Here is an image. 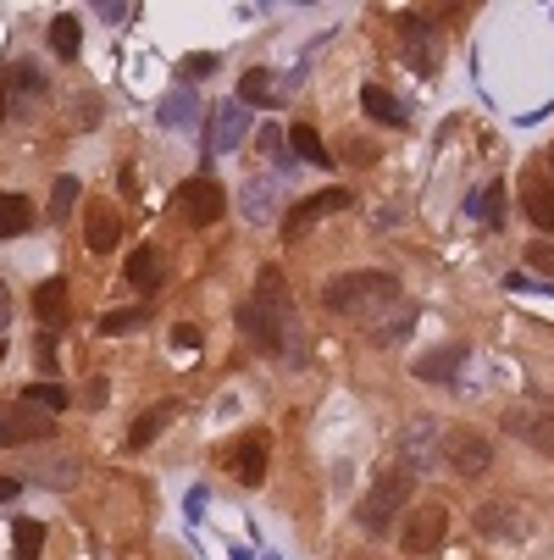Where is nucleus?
Wrapping results in <instances>:
<instances>
[{
  "instance_id": "1",
  "label": "nucleus",
  "mask_w": 554,
  "mask_h": 560,
  "mask_svg": "<svg viewBox=\"0 0 554 560\" xmlns=\"http://www.w3.org/2000/svg\"><path fill=\"white\" fill-rule=\"evenodd\" d=\"M239 328H245V339H250L261 355H283V350H288V339H294V300H288L278 267H261L256 294L239 305Z\"/></svg>"
},
{
  "instance_id": "2",
  "label": "nucleus",
  "mask_w": 554,
  "mask_h": 560,
  "mask_svg": "<svg viewBox=\"0 0 554 560\" xmlns=\"http://www.w3.org/2000/svg\"><path fill=\"white\" fill-rule=\"evenodd\" d=\"M405 294L393 283V272H344V278H328L322 289V305L333 316H350V323H366V334L382 323V311H393Z\"/></svg>"
},
{
  "instance_id": "3",
  "label": "nucleus",
  "mask_w": 554,
  "mask_h": 560,
  "mask_svg": "<svg viewBox=\"0 0 554 560\" xmlns=\"http://www.w3.org/2000/svg\"><path fill=\"white\" fill-rule=\"evenodd\" d=\"M411 494H416V477L405 471V466H388L377 483L366 489V500H361V511H355V522L366 527V533H388L393 527V516H400L405 505H411Z\"/></svg>"
},
{
  "instance_id": "4",
  "label": "nucleus",
  "mask_w": 554,
  "mask_h": 560,
  "mask_svg": "<svg viewBox=\"0 0 554 560\" xmlns=\"http://www.w3.org/2000/svg\"><path fill=\"white\" fill-rule=\"evenodd\" d=\"M499 422H505L510 439H521V444H532L538 455L554 460V399H521V406H510Z\"/></svg>"
},
{
  "instance_id": "5",
  "label": "nucleus",
  "mask_w": 554,
  "mask_h": 560,
  "mask_svg": "<svg viewBox=\"0 0 554 560\" xmlns=\"http://www.w3.org/2000/svg\"><path fill=\"white\" fill-rule=\"evenodd\" d=\"M267 455H272V439H267V433H245V439H233V444L222 450V466L233 471V483L256 489L261 477H267Z\"/></svg>"
},
{
  "instance_id": "6",
  "label": "nucleus",
  "mask_w": 554,
  "mask_h": 560,
  "mask_svg": "<svg viewBox=\"0 0 554 560\" xmlns=\"http://www.w3.org/2000/svg\"><path fill=\"white\" fill-rule=\"evenodd\" d=\"M444 460H449L455 477H483L488 460H494V444L471 428H455V433H444Z\"/></svg>"
},
{
  "instance_id": "7",
  "label": "nucleus",
  "mask_w": 554,
  "mask_h": 560,
  "mask_svg": "<svg viewBox=\"0 0 554 560\" xmlns=\"http://www.w3.org/2000/svg\"><path fill=\"white\" fill-rule=\"evenodd\" d=\"M45 439H56V417L50 411L23 406V399L0 411V444H45Z\"/></svg>"
},
{
  "instance_id": "8",
  "label": "nucleus",
  "mask_w": 554,
  "mask_h": 560,
  "mask_svg": "<svg viewBox=\"0 0 554 560\" xmlns=\"http://www.w3.org/2000/svg\"><path fill=\"white\" fill-rule=\"evenodd\" d=\"M222 206H227V200H222V184H216L211 173H195V178L178 189V211H184L189 228H211V222L222 217Z\"/></svg>"
},
{
  "instance_id": "9",
  "label": "nucleus",
  "mask_w": 554,
  "mask_h": 560,
  "mask_svg": "<svg viewBox=\"0 0 554 560\" xmlns=\"http://www.w3.org/2000/svg\"><path fill=\"white\" fill-rule=\"evenodd\" d=\"M245 128H250V106L245 101H222L211 106V122H205V150L211 155H227L245 144Z\"/></svg>"
},
{
  "instance_id": "10",
  "label": "nucleus",
  "mask_w": 554,
  "mask_h": 560,
  "mask_svg": "<svg viewBox=\"0 0 554 560\" xmlns=\"http://www.w3.org/2000/svg\"><path fill=\"white\" fill-rule=\"evenodd\" d=\"M400 45H405V67L416 78L438 72V28H433V18H405L400 23Z\"/></svg>"
},
{
  "instance_id": "11",
  "label": "nucleus",
  "mask_w": 554,
  "mask_h": 560,
  "mask_svg": "<svg viewBox=\"0 0 554 560\" xmlns=\"http://www.w3.org/2000/svg\"><path fill=\"white\" fill-rule=\"evenodd\" d=\"M438 450H444V439H438L433 417H416V422H405V428H400V466H405L411 477H416V471H427L433 460H444Z\"/></svg>"
},
{
  "instance_id": "12",
  "label": "nucleus",
  "mask_w": 554,
  "mask_h": 560,
  "mask_svg": "<svg viewBox=\"0 0 554 560\" xmlns=\"http://www.w3.org/2000/svg\"><path fill=\"white\" fill-rule=\"evenodd\" d=\"M478 533L483 538H505V544H527L532 538V516L521 505H510V500H488V505H478Z\"/></svg>"
},
{
  "instance_id": "13",
  "label": "nucleus",
  "mask_w": 554,
  "mask_h": 560,
  "mask_svg": "<svg viewBox=\"0 0 554 560\" xmlns=\"http://www.w3.org/2000/svg\"><path fill=\"white\" fill-rule=\"evenodd\" d=\"M444 527H449V511L438 500H422L411 516H405V533H400V549L422 555V549H438L444 544Z\"/></svg>"
},
{
  "instance_id": "14",
  "label": "nucleus",
  "mask_w": 554,
  "mask_h": 560,
  "mask_svg": "<svg viewBox=\"0 0 554 560\" xmlns=\"http://www.w3.org/2000/svg\"><path fill=\"white\" fill-rule=\"evenodd\" d=\"M184 406L178 399H155V406H144L139 417H133V428H128V450H144V444H155L167 428H173V417H178Z\"/></svg>"
},
{
  "instance_id": "15",
  "label": "nucleus",
  "mask_w": 554,
  "mask_h": 560,
  "mask_svg": "<svg viewBox=\"0 0 554 560\" xmlns=\"http://www.w3.org/2000/svg\"><path fill=\"white\" fill-rule=\"evenodd\" d=\"M350 200H355L350 189H322V195H310V200H299V206L288 211V222H283V228H288V238H299V233H305L310 222H322L328 211H344Z\"/></svg>"
},
{
  "instance_id": "16",
  "label": "nucleus",
  "mask_w": 554,
  "mask_h": 560,
  "mask_svg": "<svg viewBox=\"0 0 554 560\" xmlns=\"http://www.w3.org/2000/svg\"><path fill=\"white\" fill-rule=\"evenodd\" d=\"M283 95H288V78H278L272 67H250L239 78V101L245 106H283Z\"/></svg>"
},
{
  "instance_id": "17",
  "label": "nucleus",
  "mask_w": 554,
  "mask_h": 560,
  "mask_svg": "<svg viewBox=\"0 0 554 560\" xmlns=\"http://www.w3.org/2000/svg\"><path fill=\"white\" fill-rule=\"evenodd\" d=\"M117 238H122V217L111 211V200H95L90 217H84V245H90L95 256H106Z\"/></svg>"
},
{
  "instance_id": "18",
  "label": "nucleus",
  "mask_w": 554,
  "mask_h": 560,
  "mask_svg": "<svg viewBox=\"0 0 554 560\" xmlns=\"http://www.w3.org/2000/svg\"><path fill=\"white\" fill-rule=\"evenodd\" d=\"M416 323H422V311H416L411 300H400V305H393V311L382 316V323H377V328H372L366 339H372V345H405Z\"/></svg>"
},
{
  "instance_id": "19",
  "label": "nucleus",
  "mask_w": 554,
  "mask_h": 560,
  "mask_svg": "<svg viewBox=\"0 0 554 560\" xmlns=\"http://www.w3.org/2000/svg\"><path fill=\"white\" fill-rule=\"evenodd\" d=\"M34 316L45 323V334H56L67 323V278H50L34 289Z\"/></svg>"
},
{
  "instance_id": "20",
  "label": "nucleus",
  "mask_w": 554,
  "mask_h": 560,
  "mask_svg": "<svg viewBox=\"0 0 554 560\" xmlns=\"http://www.w3.org/2000/svg\"><path fill=\"white\" fill-rule=\"evenodd\" d=\"M460 366H465V345H438V350H427V355L416 361V377H422V383H449Z\"/></svg>"
},
{
  "instance_id": "21",
  "label": "nucleus",
  "mask_w": 554,
  "mask_h": 560,
  "mask_svg": "<svg viewBox=\"0 0 554 560\" xmlns=\"http://www.w3.org/2000/svg\"><path fill=\"white\" fill-rule=\"evenodd\" d=\"M521 206H527L532 228L554 233V184H549V178H527V184H521Z\"/></svg>"
},
{
  "instance_id": "22",
  "label": "nucleus",
  "mask_w": 554,
  "mask_h": 560,
  "mask_svg": "<svg viewBox=\"0 0 554 560\" xmlns=\"http://www.w3.org/2000/svg\"><path fill=\"white\" fill-rule=\"evenodd\" d=\"M34 228V206L17 189H0V238H23Z\"/></svg>"
},
{
  "instance_id": "23",
  "label": "nucleus",
  "mask_w": 554,
  "mask_h": 560,
  "mask_svg": "<svg viewBox=\"0 0 554 560\" xmlns=\"http://www.w3.org/2000/svg\"><path fill=\"white\" fill-rule=\"evenodd\" d=\"M361 106H366V117H372V122H388V128H405V122H411V112H405L400 101H393L382 84H366V90H361Z\"/></svg>"
},
{
  "instance_id": "24",
  "label": "nucleus",
  "mask_w": 554,
  "mask_h": 560,
  "mask_svg": "<svg viewBox=\"0 0 554 560\" xmlns=\"http://www.w3.org/2000/svg\"><path fill=\"white\" fill-rule=\"evenodd\" d=\"M122 278H128L139 294H162V278H167V272H162V261H155V250H133L128 267H122Z\"/></svg>"
},
{
  "instance_id": "25",
  "label": "nucleus",
  "mask_w": 554,
  "mask_h": 560,
  "mask_svg": "<svg viewBox=\"0 0 554 560\" xmlns=\"http://www.w3.org/2000/svg\"><path fill=\"white\" fill-rule=\"evenodd\" d=\"M288 144L299 150V162H305V167H333V150L322 144V133H316V128L294 122V128H288Z\"/></svg>"
},
{
  "instance_id": "26",
  "label": "nucleus",
  "mask_w": 554,
  "mask_h": 560,
  "mask_svg": "<svg viewBox=\"0 0 554 560\" xmlns=\"http://www.w3.org/2000/svg\"><path fill=\"white\" fill-rule=\"evenodd\" d=\"M155 117H162L167 128H200V101H195L189 90H173V95L162 101V112H155Z\"/></svg>"
},
{
  "instance_id": "27",
  "label": "nucleus",
  "mask_w": 554,
  "mask_h": 560,
  "mask_svg": "<svg viewBox=\"0 0 554 560\" xmlns=\"http://www.w3.org/2000/svg\"><path fill=\"white\" fill-rule=\"evenodd\" d=\"M17 399H23V406H39V411H50V417L72 406V394H67L61 383H28V388H23Z\"/></svg>"
},
{
  "instance_id": "28",
  "label": "nucleus",
  "mask_w": 554,
  "mask_h": 560,
  "mask_svg": "<svg viewBox=\"0 0 554 560\" xmlns=\"http://www.w3.org/2000/svg\"><path fill=\"white\" fill-rule=\"evenodd\" d=\"M78 45H84V28H78V18H72V12L50 18V50L72 61V56H78Z\"/></svg>"
},
{
  "instance_id": "29",
  "label": "nucleus",
  "mask_w": 554,
  "mask_h": 560,
  "mask_svg": "<svg viewBox=\"0 0 554 560\" xmlns=\"http://www.w3.org/2000/svg\"><path fill=\"white\" fill-rule=\"evenodd\" d=\"M12 90H17V106H34V101H45V72H39L34 61L12 67Z\"/></svg>"
},
{
  "instance_id": "30",
  "label": "nucleus",
  "mask_w": 554,
  "mask_h": 560,
  "mask_svg": "<svg viewBox=\"0 0 554 560\" xmlns=\"http://www.w3.org/2000/svg\"><path fill=\"white\" fill-rule=\"evenodd\" d=\"M39 544H45V527L23 516V522L12 527V549H17V560H39Z\"/></svg>"
},
{
  "instance_id": "31",
  "label": "nucleus",
  "mask_w": 554,
  "mask_h": 560,
  "mask_svg": "<svg viewBox=\"0 0 554 560\" xmlns=\"http://www.w3.org/2000/svg\"><path fill=\"white\" fill-rule=\"evenodd\" d=\"M34 477H39V483H50V489H72V483H78V460H72V455H56V460L39 466Z\"/></svg>"
},
{
  "instance_id": "32",
  "label": "nucleus",
  "mask_w": 554,
  "mask_h": 560,
  "mask_svg": "<svg viewBox=\"0 0 554 560\" xmlns=\"http://www.w3.org/2000/svg\"><path fill=\"white\" fill-rule=\"evenodd\" d=\"M78 195H84V189H78V178H67V173H61V178L50 184V217H56V222H67V211L78 206Z\"/></svg>"
},
{
  "instance_id": "33",
  "label": "nucleus",
  "mask_w": 554,
  "mask_h": 560,
  "mask_svg": "<svg viewBox=\"0 0 554 560\" xmlns=\"http://www.w3.org/2000/svg\"><path fill=\"white\" fill-rule=\"evenodd\" d=\"M133 328H150V311H106L101 316V334H133Z\"/></svg>"
},
{
  "instance_id": "34",
  "label": "nucleus",
  "mask_w": 554,
  "mask_h": 560,
  "mask_svg": "<svg viewBox=\"0 0 554 560\" xmlns=\"http://www.w3.org/2000/svg\"><path fill=\"white\" fill-rule=\"evenodd\" d=\"M245 195H250V200H245V217H250V222H267V217H272V178H256Z\"/></svg>"
},
{
  "instance_id": "35",
  "label": "nucleus",
  "mask_w": 554,
  "mask_h": 560,
  "mask_svg": "<svg viewBox=\"0 0 554 560\" xmlns=\"http://www.w3.org/2000/svg\"><path fill=\"white\" fill-rule=\"evenodd\" d=\"M527 267L554 278V245H527Z\"/></svg>"
},
{
  "instance_id": "36",
  "label": "nucleus",
  "mask_w": 554,
  "mask_h": 560,
  "mask_svg": "<svg viewBox=\"0 0 554 560\" xmlns=\"http://www.w3.org/2000/svg\"><path fill=\"white\" fill-rule=\"evenodd\" d=\"M211 72H216V56L211 50H200V56L184 61V78H211Z\"/></svg>"
},
{
  "instance_id": "37",
  "label": "nucleus",
  "mask_w": 554,
  "mask_h": 560,
  "mask_svg": "<svg viewBox=\"0 0 554 560\" xmlns=\"http://www.w3.org/2000/svg\"><path fill=\"white\" fill-rule=\"evenodd\" d=\"M95 12H101V18H106V23H117V28H122V23H133V18H139V7H128V0H122V7H106V0H101V7H95Z\"/></svg>"
},
{
  "instance_id": "38",
  "label": "nucleus",
  "mask_w": 554,
  "mask_h": 560,
  "mask_svg": "<svg viewBox=\"0 0 554 560\" xmlns=\"http://www.w3.org/2000/svg\"><path fill=\"white\" fill-rule=\"evenodd\" d=\"M256 144H261L267 155H283V128H278V122H267V128L256 133Z\"/></svg>"
},
{
  "instance_id": "39",
  "label": "nucleus",
  "mask_w": 554,
  "mask_h": 560,
  "mask_svg": "<svg viewBox=\"0 0 554 560\" xmlns=\"http://www.w3.org/2000/svg\"><path fill=\"white\" fill-rule=\"evenodd\" d=\"M173 339H178V350H195V345H200V328H195V323H178Z\"/></svg>"
},
{
  "instance_id": "40",
  "label": "nucleus",
  "mask_w": 554,
  "mask_h": 560,
  "mask_svg": "<svg viewBox=\"0 0 554 560\" xmlns=\"http://www.w3.org/2000/svg\"><path fill=\"white\" fill-rule=\"evenodd\" d=\"M39 366L56 372V334H39Z\"/></svg>"
},
{
  "instance_id": "41",
  "label": "nucleus",
  "mask_w": 554,
  "mask_h": 560,
  "mask_svg": "<svg viewBox=\"0 0 554 560\" xmlns=\"http://www.w3.org/2000/svg\"><path fill=\"white\" fill-rule=\"evenodd\" d=\"M344 150H350V162H355V167H372V144H366V139H350Z\"/></svg>"
},
{
  "instance_id": "42",
  "label": "nucleus",
  "mask_w": 554,
  "mask_h": 560,
  "mask_svg": "<svg viewBox=\"0 0 554 560\" xmlns=\"http://www.w3.org/2000/svg\"><path fill=\"white\" fill-rule=\"evenodd\" d=\"M7 112H12V72L0 67V122H7Z\"/></svg>"
},
{
  "instance_id": "43",
  "label": "nucleus",
  "mask_w": 554,
  "mask_h": 560,
  "mask_svg": "<svg viewBox=\"0 0 554 560\" xmlns=\"http://www.w3.org/2000/svg\"><path fill=\"white\" fill-rule=\"evenodd\" d=\"M205 505H211V494L205 489H189V516H205Z\"/></svg>"
},
{
  "instance_id": "44",
  "label": "nucleus",
  "mask_w": 554,
  "mask_h": 560,
  "mask_svg": "<svg viewBox=\"0 0 554 560\" xmlns=\"http://www.w3.org/2000/svg\"><path fill=\"white\" fill-rule=\"evenodd\" d=\"M23 494V483H17V477H0V500H17Z\"/></svg>"
},
{
  "instance_id": "45",
  "label": "nucleus",
  "mask_w": 554,
  "mask_h": 560,
  "mask_svg": "<svg viewBox=\"0 0 554 560\" xmlns=\"http://www.w3.org/2000/svg\"><path fill=\"white\" fill-rule=\"evenodd\" d=\"M12 323V294H7V283H0V328Z\"/></svg>"
},
{
  "instance_id": "46",
  "label": "nucleus",
  "mask_w": 554,
  "mask_h": 560,
  "mask_svg": "<svg viewBox=\"0 0 554 560\" xmlns=\"http://www.w3.org/2000/svg\"><path fill=\"white\" fill-rule=\"evenodd\" d=\"M0 361H7V345H0Z\"/></svg>"
},
{
  "instance_id": "47",
  "label": "nucleus",
  "mask_w": 554,
  "mask_h": 560,
  "mask_svg": "<svg viewBox=\"0 0 554 560\" xmlns=\"http://www.w3.org/2000/svg\"><path fill=\"white\" fill-rule=\"evenodd\" d=\"M549 167H554V150H549Z\"/></svg>"
},
{
  "instance_id": "48",
  "label": "nucleus",
  "mask_w": 554,
  "mask_h": 560,
  "mask_svg": "<svg viewBox=\"0 0 554 560\" xmlns=\"http://www.w3.org/2000/svg\"><path fill=\"white\" fill-rule=\"evenodd\" d=\"M355 560H366V555H355Z\"/></svg>"
}]
</instances>
